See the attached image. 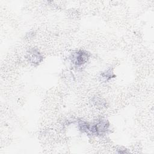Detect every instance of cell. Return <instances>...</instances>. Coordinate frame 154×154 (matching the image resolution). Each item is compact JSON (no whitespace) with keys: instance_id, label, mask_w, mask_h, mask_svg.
I'll return each instance as SVG.
<instances>
[{"instance_id":"3957f363","label":"cell","mask_w":154,"mask_h":154,"mask_svg":"<svg viewBox=\"0 0 154 154\" xmlns=\"http://www.w3.org/2000/svg\"><path fill=\"white\" fill-rule=\"evenodd\" d=\"M28 61L34 66H37L43 60V57L40 51L36 48L29 49L26 54Z\"/></svg>"},{"instance_id":"277c9868","label":"cell","mask_w":154,"mask_h":154,"mask_svg":"<svg viewBox=\"0 0 154 154\" xmlns=\"http://www.w3.org/2000/svg\"><path fill=\"white\" fill-rule=\"evenodd\" d=\"M115 77H116V75L114 74L113 70L111 68L105 70V72H102L100 75V78L101 79V81L105 82L109 81L110 79Z\"/></svg>"},{"instance_id":"7a4b0ae2","label":"cell","mask_w":154,"mask_h":154,"mask_svg":"<svg viewBox=\"0 0 154 154\" xmlns=\"http://www.w3.org/2000/svg\"><path fill=\"white\" fill-rule=\"evenodd\" d=\"M90 57V54L88 52L79 49L73 52L69 57V60L74 67H80L87 63Z\"/></svg>"},{"instance_id":"6da1fadb","label":"cell","mask_w":154,"mask_h":154,"mask_svg":"<svg viewBox=\"0 0 154 154\" xmlns=\"http://www.w3.org/2000/svg\"><path fill=\"white\" fill-rule=\"evenodd\" d=\"M78 126L79 129L88 135L102 137L105 135L109 130V123L104 119H99L93 123L86 121L78 120Z\"/></svg>"}]
</instances>
